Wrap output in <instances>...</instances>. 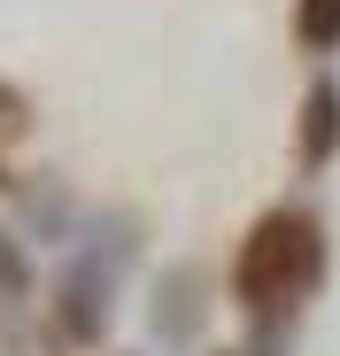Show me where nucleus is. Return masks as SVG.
<instances>
[{
	"mask_svg": "<svg viewBox=\"0 0 340 356\" xmlns=\"http://www.w3.org/2000/svg\"><path fill=\"white\" fill-rule=\"evenodd\" d=\"M302 271H309V225H294V217H271L240 248V294L248 302H278Z\"/></svg>",
	"mask_w": 340,
	"mask_h": 356,
	"instance_id": "1",
	"label": "nucleus"
},
{
	"mask_svg": "<svg viewBox=\"0 0 340 356\" xmlns=\"http://www.w3.org/2000/svg\"><path fill=\"white\" fill-rule=\"evenodd\" d=\"M309 31H317V39H332V31H340V0H317V16H309Z\"/></svg>",
	"mask_w": 340,
	"mask_h": 356,
	"instance_id": "2",
	"label": "nucleus"
}]
</instances>
